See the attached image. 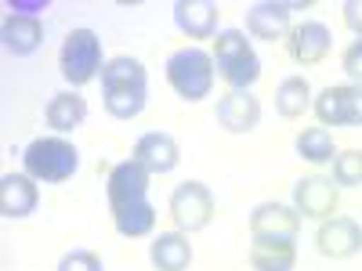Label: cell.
<instances>
[{
  "label": "cell",
  "instance_id": "cell-1",
  "mask_svg": "<svg viewBox=\"0 0 362 271\" xmlns=\"http://www.w3.org/2000/svg\"><path fill=\"white\" fill-rule=\"evenodd\" d=\"M102 102L112 119H138L148 105V73L138 58L116 54L102 69Z\"/></svg>",
  "mask_w": 362,
  "mask_h": 271
},
{
  "label": "cell",
  "instance_id": "cell-2",
  "mask_svg": "<svg viewBox=\"0 0 362 271\" xmlns=\"http://www.w3.org/2000/svg\"><path fill=\"white\" fill-rule=\"evenodd\" d=\"M76 170H80V152L62 134L29 141L22 152V174H29L37 185H66Z\"/></svg>",
  "mask_w": 362,
  "mask_h": 271
},
{
  "label": "cell",
  "instance_id": "cell-3",
  "mask_svg": "<svg viewBox=\"0 0 362 271\" xmlns=\"http://www.w3.org/2000/svg\"><path fill=\"white\" fill-rule=\"evenodd\" d=\"M218 66V76L232 90H250L261 80V58L254 54V44L247 40L243 29H221L214 37V51H210Z\"/></svg>",
  "mask_w": 362,
  "mask_h": 271
},
{
  "label": "cell",
  "instance_id": "cell-4",
  "mask_svg": "<svg viewBox=\"0 0 362 271\" xmlns=\"http://www.w3.org/2000/svg\"><path fill=\"white\" fill-rule=\"evenodd\" d=\"M167 83L174 87V95L181 102H203L210 98L214 90V76H218V66L203 47H181L167 58Z\"/></svg>",
  "mask_w": 362,
  "mask_h": 271
},
{
  "label": "cell",
  "instance_id": "cell-5",
  "mask_svg": "<svg viewBox=\"0 0 362 271\" xmlns=\"http://www.w3.org/2000/svg\"><path fill=\"white\" fill-rule=\"evenodd\" d=\"M58 69H62V80L73 87L90 83L102 69H105V58H102V40L95 29H73V33L62 40V51H58Z\"/></svg>",
  "mask_w": 362,
  "mask_h": 271
},
{
  "label": "cell",
  "instance_id": "cell-6",
  "mask_svg": "<svg viewBox=\"0 0 362 271\" xmlns=\"http://www.w3.org/2000/svg\"><path fill=\"white\" fill-rule=\"evenodd\" d=\"M312 109L322 127H362V83L322 87Z\"/></svg>",
  "mask_w": 362,
  "mask_h": 271
},
{
  "label": "cell",
  "instance_id": "cell-7",
  "mask_svg": "<svg viewBox=\"0 0 362 271\" xmlns=\"http://www.w3.org/2000/svg\"><path fill=\"white\" fill-rule=\"evenodd\" d=\"M170 217L177 231H203L214 221V195L203 181H185L170 192Z\"/></svg>",
  "mask_w": 362,
  "mask_h": 271
},
{
  "label": "cell",
  "instance_id": "cell-8",
  "mask_svg": "<svg viewBox=\"0 0 362 271\" xmlns=\"http://www.w3.org/2000/svg\"><path fill=\"white\" fill-rule=\"evenodd\" d=\"M341 206V188L334 185V177H319L308 174L293 181V210L300 217H312V221H329Z\"/></svg>",
  "mask_w": 362,
  "mask_h": 271
},
{
  "label": "cell",
  "instance_id": "cell-9",
  "mask_svg": "<svg viewBox=\"0 0 362 271\" xmlns=\"http://www.w3.org/2000/svg\"><path fill=\"white\" fill-rule=\"evenodd\" d=\"M148 174L138 159H124L109 170V185H105V195H109V210H119V206H131V203H141L148 199Z\"/></svg>",
  "mask_w": 362,
  "mask_h": 271
},
{
  "label": "cell",
  "instance_id": "cell-10",
  "mask_svg": "<svg viewBox=\"0 0 362 271\" xmlns=\"http://www.w3.org/2000/svg\"><path fill=\"white\" fill-rule=\"evenodd\" d=\"M315 246L322 257H334V260L358 257L362 253V224L351 217H329L315 231Z\"/></svg>",
  "mask_w": 362,
  "mask_h": 271
},
{
  "label": "cell",
  "instance_id": "cell-11",
  "mask_svg": "<svg viewBox=\"0 0 362 271\" xmlns=\"http://www.w3.org/2000/svg\"><path fill=\"white\" fill-rule=\"evenodd\" d=\"M329 47H334V37H329V29L322 22H300L286 37V51L297 66H319L329 54Z\"/></svg>",
  "mask_w": 362,
  "mask_h": 271
},
{
  "label": "cell",
  "instance_id": "cell-12",
  "mask_svg": "<svg viewBox=\"0 0 362 271\" xmlns=\"http://www.w3.org/2000/svg\"><path fill=\"white\" fill-rule=\"evenodd\" d=\"M300 214L283 203H261L250 214V239H297Z\"/></svg>",
  "mask_w": 362,
  "mask_h": 271
},
{
  "label": "cell",
  "instance_id": "cell-13",
  "mask_svg": "<svg viewBox=\"0 0 362 271\" xmlns=\"http://www.w3.org/2000/svg\"><path fill=\"white\" fill-rule=\"evenodd\" d=\"M218 4L214 0H177L174 4V25L189 40H214L218 37Z\"/></svg>",
  "mask_w": 362,
  "mask_h": 271
},
{
  "label": "cell",
  "instance_id": "cell-14",
  "mask_svg": "<svg viewBox=\"0 0 362 271\" xmlns=\"http://www.w3.org/2000/svg\"><path fill=\"white\" fill-rule=\"evenodd\" d=\"M131 159H138L148 174H170L181 163V148H177V141L167 131H148V134H141L134 141V156Z\"/></svg>",
  "mask_w": 362,
  "mask_h": 271
},
{
  "label": "cell",
  "instance_id": "cell-15",
  "mask_svg": "<svg viewBox=\"0 0 362 271\" xmlns=\"http://www.w3.org/2000/svg\"><path fill=\"white\" fill-rule=\"evenodd\" d=\"M40 188L29 174H4L0 177V214L8 221H22L37 210Z\"/></svg>",
  "mask_w": 362,
  "mask_h": 271
},
{
  "label": "cell",
  "instance_id": "cell-16",
  "mask_svg": "<svg viewBox=\"0 0 362 271\" xmlns=\"http://www.w3.org/2000/svg\"><path fill=\"white\" fill-rule=\"evenodd\" d=\"M218 124L228 134H250L261 124V102L250 90H228L218 102Z\"/></svg>",
  "mask_w": 362,
  "mask_h": 271
},
{
  "label": "cell",
  "instance_id": "cell-17",
  "mask_svg": "<svg viewBox=\"0 0 362 271\" xmlns=\"http://www.w3.org/2000/svg\"><path fill=\"white\" fill-rule=\"evenodd\" d=\"M247 33L254 40H272V44L290 37V4L261 0V4L247 8Z\"/></svg>",
  "mask_w": 362,
  "mask_h": 271
},
{
  "label": "cell",
  "instance_id": "cell-18",
  "mask_svg": "<svg viewBox=\"0 0 362 271\" xmlns=\"http://www.w3.org/2000/svg\"><path fill=\"white\" fill-rule=\"evenodd\" d=\"M4 51L8 54H15V58H25V54H33V51H40V44H44V22L37 18V15H8L4 18Z\"/></svg>",
  "mask_w": 362,
  "mask_h": 271
},
{
  "label": "cell",
  "instance_id": "cell-19",
  "mask_svg": "<svg viewBox=\"0 0 362 271\" xmlns=\"http://www.w3.org/2000/svg\"><path fill=\"white\" fill-rule=\"evenodd\" d=\"M148 260L156 271H189L192 264V243L185 231H160L148 246Z\"/></svg>",
  "mask_w": 362,
  "mask_h": 271
},
{
  "label": "cell",
  "instance_id": "cell-20",
  "mask_svg": "<svg viewBox=\"0 0 362 271\" xmlns=\"http://www.w3.org/2000/svg\"><path fill=\"white\" fill-rule=\"evenodd\" d=\"M44 119L54 134H69L87 119V98L80 90H58V95H51V102L44 109Z\"/></svg>",
  "mask_w": 362,
  "mask_h": 271
},
{
  "label": "cell",
  "instance_id": "cell-21",
  "mask_svg": "<svg viewBox=\"0 0 362 271\" xmlns=\"http://www.w3.org/2000/svg\"><path fill=\"white\" fill-rule=\"evenodd\" d=\"M297 239H250V267L254 271H293Z\"/></svg>",
  "mask_w": 362,
  "mask_h": 271
},
{
  "label": "cell",
  "instance_id": "cell-22",
  "mask_svg": "<svg viewBox=\"0 0 362 271\" xmlns=\"http://www.w3.org/2000/svg\"><path fill=\"white\" fill-rule=\"evenodd\" d=\"M109 214H112V224H116V231L124 239H145V235H153V228H156V206L148 199L119 206V210H109Z\"/></svg>",
  "mask_w": 362,
  "mask_h": 271
},
{
  "label": "cell",
  "instance_id": "cell-23",
  "mask_svg": "<svg viewBox=\"0 0 362 271\" xmlns=\"http://www.w3.org/2000/svg\"><path fill=\"white\" fill-rule=\"evenodd\" d=\"M312 87L305 76H286L279 87H276V112L283 119H297V116H305L312 109Z\"/></svg>",
  "mask_w": 362,
  "mask_h": 271
},
{
  "label": "cell",
  "instance_id": "cell-24",
  "mask_svg": "<svg viewBox=\"0 0 362 271\" xmlns=\"http://www.w3.org/2000/svg\"><path fill=\"white\" fill-rule=\"evenodd\" d=\"M293 148H297V156L305 159V163H312V167L334 163V156H337L334 138H329L326 127H308V131H300L297 141H293Z\"/></svg>",
  "mask_w": 362,
  "mask_h": 271
},
{
  "label": "cell",
  "instance_id": "cell-25",
  "mask_svg": "<svg viewBox=\"0 0 362 271\" xmlns=\"http://www.w3.org/2000/svg\"><path fill=\"white\" fill-rule=\"evenodd\" d=\"M334 185L337 188L362 185V148H344V152L334 156Z\"/></svg>",
  "mask_w": 362,
  "mask_h": 271
},
{
  "label": "cell",
  "instance_id": "cell-26",
  "mask_svg": "<svg viewBox=\"0 0 362 271\" xmlns=\"http://www.w3.org/2000/svg\"><path fill=\"white\" fill-rule=\"evenodd\" d=\"M54 271H105V267H102V257L95 250H69L58 260Z\"/></svg>",
  "mask_w": 362,
  "mask_h": 271
},
{
  "label": "cell",
  "instance_id": "cell-27",
  "mask_svg": "<svg viewBox=\"0 0 362 271\" xmlns=\"http://www.w3.org/2000/svg\"><path fill=\"white\" fill-rule=\"evenodd\" d=\"M341 66H344V73H348L355 83H362V37H358V40H351V44L344 47Z\"/></svg>",
  "mask_w": 362,
  "mask_h": 271
},
{
  "label": "cell",
  "instance_id": "cell-28",
  "mask_svg": "<svg viewBox=\"0 0 362 271\" xmlns=\"http://www.w3.org/2000/svg\"><path fill=\"white\" fill-rule=\"evenodd\" d=\"M344 22H348V29L351 33H358L362 37V0H344Z\"/></svg>",
  "mask_w": 362,
  "mask_h": 271
}]
</instances>
